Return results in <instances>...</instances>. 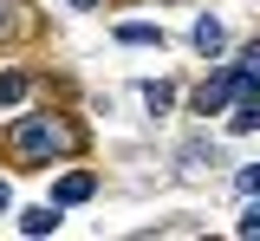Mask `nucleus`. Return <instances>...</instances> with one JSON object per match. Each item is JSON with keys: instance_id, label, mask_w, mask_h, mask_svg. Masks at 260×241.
<instances>
[{"instance_id": "14", "label": "nucleus", "mask_w": 260, "mask_h": 241, "mask_svg": "<svg viewBox=\"0 0 260 241\" xmlns=\"http://www.w3.org/2000/svg\"><path fill=\"white\" fill-rule=\"evenodd\" d=\"M7 202H13V189H7V176H0V208H7Z\"/></svg>"}, {"instance_id": "15", "label": "nucleus", "mask_w": 260, "mask_h": 241, "mask_svg": "<svg viewBox=\"0 0 260 241\" xmlns=\"http://www.w3.org/2000/svg\"><path fill=\"white\" fill-rule=\"evenodd\" d=\"M72 7H98V0H72Z\"/></svg>"}, {"instance_id": "4", "label": "nucleus", "mask_w": 260, "mask_h": 241, "mask_svg": "<svg viewBox=\"0 0 260 241\" xmlns=\"http://www.w3.org/2000/svg\"><path fill=\"white\" fill-rule=\"evenodd\" d=\"M234 85H241V98H260V39L241 52V66H234Z\"/></svg>"}, {"instance_id": "13", "label": "nucleus", "mask_w": 260, "mask_h": 241, "mask_svg": "<svg viewBox=\"0 0 260 241\" xmlns=\"http://www.w3.org/2000/svg\"><path fill=\"white\" fill-rule=\"evenodd\" d=\"M241 235H260V208H247V215H241Z\"/></svg>"}, {"instance_id": "5", "label": "nucleus", "mask_w": 260, "mask_h": 241, "mask_svg": "<svg viewBox=\"0 0 260 241\" xmlns=\"http://www.w3.org/2000/svg\"><path fill=\"white\" fill-rule=\"evenodd\" d=\"M195 52H202V59H215V52H221V46H228V33H221V20H208V13H202V20H195Z\"/></svg>"}, {"instance_id": "10", "label": "nucleus", "mask_w": 260, "mask_h": 241, "mask_svg": "<svg viewBox=\"0 0 260 241\" xmlns=\"http://www.w3.org/2000/svg\"><path fill=\"white\" fill-rule=\"evenodd\" d=\"M13 13H26V7H20V0H0V39L20 33V20H13Z\"/></svg>"}, {"instance_id": "11", "label": "nucleus", "mask_w": 260, "mask_h": 241, "mask_svg": "<svg viewBox=\"0 0 260 241\" xmlns=\"http://www.w3.org/2000/svg\"><path fill=\"white\" fill-rule=\"evenodd\" d=\"M143 98H150V111H169V98H176V92H169V85H143Z\"/></svg>"}, {"instance_id": "2", "label": "nucleus", "mask_w": 260, "mask_h": 241, "mask_svg": "<svg viewBox=\"0 0 260 241\" xmlns=\"http://www.w3.org/2000/svg\"><path fill=\"white\" fill-rule=\"evenodd\" d=\"M234 92H241V85H234V66H228V72H215V78H202V92H195V111H202V117H215V111H221Z\"/></svg>"}, {"instance_id": "6", "label": "nucleus", "mask_w": 260, "mask_h": 241, "mask_svg": "<svg viewBox=\"0 0 260 241\" xmlns=\"http://www.w3.org/2000/svg\"><path fill=\"white\" fill-rule=\"evenodd\" d=\"M20 228H26V235H52V228H59V202H52V208H26Z\"/></svg>"}, {"instance_id": "12", "label": "nucleus", "mask_w": 260, "mask_h": 241, "mask_svg": "<svg viewBox=\"0 0 260 241\" xmlns=\"http://www.w3.org/2000/svg\"><path fill=\"white\" fill-rule=\"evenodd\" d=\"M234 183H241V196H260V163H247V170L234 176Z\"/></svg>"}, {"instance_id": "9", "label": "nucleus", "mask_w": 260, "mask_h": 241, "mask_svg": "<svg viewBox=\"0 0 260 241\" xmlns=\"http://www.w3.org/2000/svg\"><path fill=\"white\" fill-rule=\"evenodd\" d=\"M124 46H162V26H117Z\"/></svg>"}, {"instance_id": "8", "label": "nucleus", "mask_w": 260, "mask_h": 241, "mask_svg": "<svg viewBox=\"0 0 260 241\" xmlns=\"http://www.w3.org/2000/svg\"><path fill=\"white\" fill-rule=\"evenodd\" d=\"M26 92H32V78H26V72H0V104H20Z\"/></svg>"}, {"instance_id": "1", "label": "nucleus", "mask_w": 260, "mask_h": 241, "mask_svg": "<svg viewBox=\"0 0 260 241\" xmlns=\"http://www.w3.org/2000/svg\"><path fill=\"white\" fill-rule=\"evenodd\" d=\"M65 150H78V131L59 124V117H20V124H7V157L13 163H52Z\"/></svg>"}, {"instance_id": "7", "label": "nucleus", "mask_w": 260, "mask_h": 241, "mask_svg": "<svg viewBox=\"0 0 260 241\" xmlns=\"http://www.w3.org/2000/svg\"><path fill=\"white\" fill-rule=\"evenodd\" d=\"M228 131H234V137H247V131H260V98H241V111L228 117Z\"/></svg>"}, {"instance_id": "3", "label": "nucleus", "mask_w": 260, "mask_h": 241, "mask_svg": "<svg viewBox=\"0 0 260 241\" xmlns=\"http://www.w3.org/2000/svg\"><path fill=\"white\" fill-rule=\"evenodd\" d=\"M91 189H98V176H85V170H72V176H59V189H52V202H59V208H72V202H85Z\"/></svg>"}]
</instances>
